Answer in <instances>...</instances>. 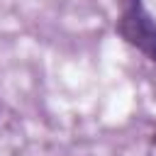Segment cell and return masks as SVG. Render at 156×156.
<instances>
[{
	"label": "cell",
	"instance_id": "obj_2",
	"mask_svg": "<svg viewBox=\"0 0 156 156\" xmlns=\"http://www.w3.org/2000/svg\"><path fill=\"white\" fill-rule=\"evenodd\" d=\"M151 144H154V146H156V132H154V134H151Z\"/></svg>",
	"mask_w": 156,
	"mask_h": 156
},
{
	"label": "cell",
	"instance_id": "obj_1",
	"mask_svg": "<svg viewBox=\"0 0 156 156\" xmlns=\"http://www.w3.org/2000/svg\"><path fill=\"white\" fill-rule=\"evenodd\" d=\"M115 32L156 66V20L144 0H119Z\"/></svg>",
	"mask_w": 156,
	"mask_h": 156
}]
</instances>
